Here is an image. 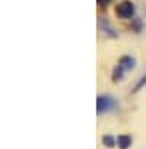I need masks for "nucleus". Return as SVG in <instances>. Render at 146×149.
I'll use <instances>...</instances> for the list:
<instances>
[{"instance_id": "f257e3e1", "label": "nucleus", "mask_w": 146, "mask_h": 149, "mask_svg": "<svg viewBox=\"0 0 146 149\" xmlns=\"http://www.w3.org/2000/svg\"><path fill=\"white\" fill-rule=\"evenodd\" d=\"M134 13H135V7H134V4L130 2V0H125V2H121L116 7V14L119 18H132Z\"/></svg>"}, {"instance_id": "f03ea898", "label": "nucleus", "mask_w": 146, "mask_h": 149, "mask_svg": "<svg viewBox=\"0 0 146 149\" xmlns=\"http://www.w3.org/2000/svg\"><path fill=\"white\" fill-rule=\"evenodd\" d=\"M96 103H98V105H96V112H98L100 116H102V114H105V112H109L111 108H114V107H116L114 100H112V98H109V96H100Z\"/></svg>"}, {"instance_id": "7ed1b4c3", "label": "nucleus", "mask_w": 146, "mask_h": 149, "mask_svg": "<svg viewBox=\"0 0 146 149\" xmlns=\"http://www.w3.org/2000/svg\"><path fill=\"white\" fill-rule=\"evenodd\" d=\"M118 66H121L125 71H130V69H134V68H135V59H134V57H128V55H125V57H121V59H119Z\"/></svg>"}, {"instance_id": "20e7f679", "label": "nucleus", "mask_w": 146, "mask_h": 149, "mask_svg": "<svg viewBox=\"0 0 146 149\" xmlns=\"http://www.w3.org/2000/svg\"><path fill=\"white\" fill-rule=\"evenodd\" d=\"M118 146H119V149H128L132 146V137L130 135H119L118 137Z\"/></svg>"}, {"instance_id": "39448f33", "label": "nucleus", "mask_w": 146, "mask_h": 149, "mask_svg": "<svg viewBox=\"0 0 146 149\" xmlns=\"http://www.w3.org/2000/svg\"><path fill=\"white\" fill-rule=\"evenodd\" d=\"M123 73H125V69H123L121 66H116V69H114V77H112V80H114V82H119V80L123 78Z\"/></svg>"}, {"instance_id": "423d86ee", "label": "nucleus", "mask_w": 146, "mask_h": 149, "mask_svg": "<svg viewBox=\"0 0 146 149\" xmlns=\"http://www.w3.org/2000/svg\"><path fill=\"white\" fill-rule=\"evenodd\" d=\"M116 142H118V140H114L111 135H105V137H103V144H105L107 147H114V146H116Z\"/></svg>"}, {"instance_id": "0eeeda50", "label": "nucleus", "mask_w": 146, "mask_h": 149, "mask_svg": "<svg viewBox=\"0 0 146 149\" xmlns=\"http://www.w3.org/2000/svg\"><path fill=\"white\" fill-rule=\"evenodd\" d=\"M144 85H146V74H144V77H142V78H141V80L135 84V87H134V92H139V91H141Z\"/></svg>"}, {"instance_id": "6e6552de", "label": "nucleus", "mask_w": 146, "mask_h": 149, "mask_svg": "<svg viewBox=\"0 0 146 149\" xmlns=\"http://www.w3.org/2000/svg\"><path fill=\"white\" fill-rule=\"evenodd\" d=\"M109 2H111V0H98V4H100V6H107Z\"/></svg>"}]
</instances>
